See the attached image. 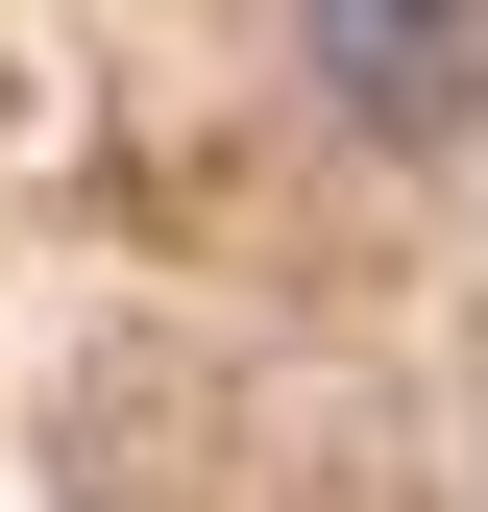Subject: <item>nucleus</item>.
Wrapping results in <instances>:
<instances>
[{
	"label": "nucleus",
	"mask_w": 488,
	"mask_h": 512,
	"mask_svg": "<svg viewBox=\"0 0 488 512\" xmlns=\"http://www.w3.org/2000/svg\"><path fill=\"white\" fill-rule=\"evenodd\" d=\"M318 98L366 122V147H440V122L488 98V25L464 0H318Z\"/></svg>",
	"instance_id": "1"
}]
</instances>
